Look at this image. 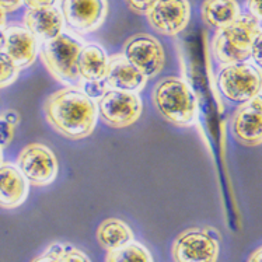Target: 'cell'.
Wrapping results in <instances>:
<instances>
[{
	"label": "cell",
	"mask_w": 262,
	"mask_h": 262,
	"mask_svg": "<svg viewBox=\"0 0 262 262\" xmlns=\"http://www.w3.org/2000/svg\"><path fill=\"white\" fill-rule=\"evenodd\" d=\"M58 0H23V3L28 9H41V7H52Z\"/></svg>",
	"instance_id": "cell-28"
},
{
	"label": "cell",
	"mask_w": 262,
	"mask_h": 262,
	"mask_svg": "<svg viewBox=\"0 0 262 262\" xmlns=\"http://www.w3.org/2000/svg\"><path fill=\"white\" fill-rule=\"evenodd\" d=\"M151 101L161 117L177 126H192L198 121V98L187 81L167 76L151 91Z\"/></svg>",
	"instance_id": "cell-2"
},
{
	"label": "cell",
	"mask_w": 262,
	"mask_h": 262,
	"mask_svg": "<svg viewBox=\"0 0 262 262\" xmlns=\"http://www.w3.org/2000/svg\"><path fill=\"white\" fill-rule=\"evenodd\" d=\"M3 164V150H2V147H0V166Z\"/></svg>",
	"instance_id": "cell-34"
},
{
	"label": "cell",
	"mask_w": 262,
	"mask_h": 262,
	"mask_svg": "<svg viewBox=\"0 0 262 262\" xmlns=\"http://www.w3.org/2000/svg\"><path fill=\"white\" fill-rule=\"evenodd\" d=\"M6 13L5 10H3V7L0 6V30H3V28L6 27Z\"/></svg>",
	"instance_id": "cell-32"
},
{
	"label": "cell",
	"mask_w": 262,
	"mask_h": 262,
	"mask_svg": "<svg viewBox=\"0 0 262 262\" xmlns=\"http://www.w3.org/2000/svg\"><path fill=\"white\" fill-rule=\"evenodd\" d=\"M250 59L252 60V64L262 73V28L252 42L251 58Z\"/></svg>",
	"instance_id": "cell-26"
},
{
	"label": "cell",
	"mask_w": 262,
	"mask_h": 262,
	"mask_svg": "<svg viewBox=\"0 0 262 262\" xmlns=\"http://www.w3.org/2000/svg\"><path fill=\"white\" fill-rule=\"evenodd\" d=\"M30 184L14 163L0 166V208L16 209L28 198Z\"/></svg>",
	"instance_id": "cell-16"
},
{
	"label": "cell",
	"mask_w": 262,
	"mask_h": 262,
	"mask_svg": "<svg viewBox=\"0 0 262 262\" xmlns=\"http://www.w3.org/2000/svg\"><path fill=\"white\" fill-rule=\"evenodd\" d=\"M110 56L102 47L97 43H87L79 55L77 69L83 83H100L105 80Z\"/></svg>",
	"instance_id": "cell-17"
},
{
	"label": "cell",
	"mask_w": 262,
	"mask_h": 262,
	"mask_svg": "<svg viewBox=\"0 0 262 262\" xmlns=\"http://www.w3.org/2000/svg\"><path fill=\"white\" fill-rule=\"evenodd\" d=\"M3 117H5L6 119L11 123V125H14V126H17V123H18V121H20V118H18L17 113H14V111H9V113H6Z\"/></svg>",
	"instance_id": "cell-31"
},
{
	"label": "cell",
	"mask_w": 262,
	"mask_h": 262,
	"mask_svg": "<svg viewBox=\"0 0 262 262\" xmlns=\"http://www.w3.org/2000/svg\"><path fill=\"white\" fill-rule=\"evenodd\" d=\"M247 262H262V246L258 247L257 250L250 254V257L247 259Z\"/></svg>",
	"instance_id": "cell-30"
},
{
	"label": "cell",
	"mask_w": 262,
	"mask_h": 262,
	"mask_svg": "<svg viewBox=\"0 0 262 262\" xmlns=\"http://www.w3.org/2000/svg\"><path fill=\"white\" fill-rule=\"evenodd\" d=\"M24 27L37 38L38 42L43 43L52 41L64 32L63 14L56 6L27 9L24 14Z\"/></svg>",
	"instance_id": "cell-14"
},
{
	"label": "cell",
	"mask_w": 262,
	"mask_h": 262,
	"mask_svg": "<svg viewBox=\"0 0 262 262\" xmlns=\"http://www.w3.org/2000/svg\"><path fill=\"white\" fill-rule=\"evenodd\" d=\"M16 166L32 187H47L56 180L58 159L42 143H30L17 156Z\"/></svg>",
	"instance_id": "cell-8"
},
{
	"label": "cell",
	"mask_w": 262,
	"mask_h": 262,
	"mask_svg": "<svg viewBox=\"0 0 262 262\" xmlns=\"http://www.w3.org/2000/svg\"><path fill=\"white\" fill-rule=\"evenodd\" d=\"M233 138L244 146L262 145V94L241 104L230 121Z\"/></svg>",
	"instance_id": "cell-12"
},
{
	"label": "cell",
	"mask_w": 262,
	"mask_h": 262,
	"mask_svg": "<svg viewBox=\"0 0 262 262\" xmlns=\"http://www.w3.org/2000/svg\"><path fill=\"white\" fill-rule=\"evenodd\" d=\"M248 14L252 16L258 23H262V0H247Z\"/></svg>",
	"instance_id": "cell-27"
},
{
	"label": "cell",
	"mask_w": 262,
	"mask_h": 262,
	"mask_svg": "<svg viewBox=\"0 0 262 262\" xmlns=\"http://www.w3.org/2000/svg\"><path fill=\"white\" fill-rule=\"evenodd\" d=\"M98 117L115 129L128 128L142 115L143 102L138 93L107 89L97 101Z\"/></svg>",
	"instance_id": "cell-7"
},
{
	"label": "cell",
	"mask_w": 262,
	"mask_h": 262,
	"mask_svg": "<svg viewBox=\"0 0 262 262\" xmlns=\"http://www.w3.org/2000/svg\"><path fill=\"white\" fill-rule=\"evenodd\" d=\"M261 31L259 23L250 14H241L230 26L216 32L212 41L214 59L225 64L248 62L254 39Z\"/></svg>",
	"instance_id": "cell-3"
},
{
	"label": "cell",
	"mask_w": 262,
	"mask_h": 262,
	"mask_svg": "<svg viewBox=\"0 0 262 262\" xmlns=\"http://www.w3.org/2000/svg\"><path fill=\"white\" fill-rule=\"evenodd\" d=\"M146 17L155 31L174 37L189 24L191 5L188 0H159Z\"/></svg>",
	"instance_id": "cell-11"
},
{
	"label": "cell",
	"mask_w": 262,
	"mask_h": 262,
	"mask_svg": "<svg viewBox=\"0 0 262 262\" xmlns=\"http://www.w3.org/2000/svg\"><path fill=\"white\" fill-rule=\"evenodd\" d=\"M3 41H5V35H3V30H0V54L3 51Z\"/></svg>",
	"instance_id": "cell-33"
},
{
	"label": "cell",
	"mask_w": 262,
	"mask_h": 262,
	"mask_svg": "<svg viewBox=\"0 0 262 262\" xmlns=\"http://www.w3.org/2000/svg\"><path fill=\"white\" fill-rule=\"evenodd\" d=\"M3 35L5 41L2 54L10 59L16 68L20 70L26 69L37 60L41 43L24 26L14 24L5 27Z\"/></svg>",
	"instance_id": "cell-13"
},
{
	"label": "cell",
	"mask_w": 262,
	"mask_h": 262,
	"mask_svg": "<svg viewBox=\"0 0 262 262\" xmlns=\"http://www.w3.org/2000/svg\"><path fill=\"white\" fill-rule=\"evenodd\" d=\"M241 16L237 0H204L201 6V17L210 28L222 30L230 26Z\"/></svg>",
	"instance_id": "cell-18"
},
{
	"label": "cell",
	"mask_w": 262,
	"mask_h": 262,
	"mask_svg": "<svg viewBox=\"0 0 262 262\" xmlns=\"http://www.w3.org/2000/svg\"><path fill=\"white\" fill-rule=\"evenodd\" d=\"M105 262H155L150 251L142 243L130 241L118 250L107 251Z\"/></svg>",
	"instance_id": "cell-20"
},
{
	"label": "cell",
	"mask_w": 262,
	"mask_h": 262,
	"mask_svg": "<svg viewBox=\"0 0 262 262\" xmlns=\"http://www.w3.org/2000/svg\"><path fill=\"white\" fill-rule=\"evenodd\" d=\"M134 240L135 235L130 226L118 217L102 220L97 229V241L105 251L118 250Z\"/></svg>",
	"instance_id": "cell-19"
},
{
	"label": "cell",
	"mask_w": 262,
	"mask_h": 262,
	"mask_svg": "<svg viewBox=\"0 0 262 262\" xmlns=\"http://www.w3.org/2000/svg\"><path fill=\"white\" fill-rule=\"evenodd\" d=\"M66 27L77 34H90L101 27L108 16L107 0H60Z\"/></svg>",
	"instance_id": "cell-10"
},
{
	"label": "cell",
	"mask_w": 262,
	"mask_h": 262,
	"mask_svg": "<svg viewBox=\"0 0 262 262\" xmlns=\"http://www.w3.org/2000/svg\"><path fill=\"white\" fill-rule=\"evenodd\" d=\"M157 2L159 0H125L129 10L140 16H147V13L155 7Z\"/></svg>",
	"instance_id": "cell-24"
},
{
	"label": "cell",
	"mask_w": 262,
	"mask_h": 262,
	"mask_svg": "<svg viewBox=\"0 0 262 262\" xmlns=\"http://www.w3.org/2000/svg\"><path fill=\"white\" fill-rule=\"evenodd\" d=\"M20 69L11 63L5 54H0V89L11 86L18 79Z\"/></svg>",
	"instance_id": "cell-21"
},
{
	"label": "cell",
	"mask_w": 262,
	"mask_h": 262,
	"mask_svg": "<svg viewBox=\"0 0 262 262\" xmlns=\"http://www.w3.org/2000/svg\"><path fill=\"white\" fill-rule=\"evenodd\" d=\"M217 87L226 100L241 105L262 94V73L250 62L225 64L217 73Z\"/></svg>",
	"instance_id": "cell-5"
},
{
	"label": "cell",
	"mask_w": 262,
	"mask_h": 262,
	"mask_svg": "<svg viewBox=\"0 0 262 262\" xmlns=\"http://www.w3.org/2000/svg\"><path fill=\"white\" fill-rule=\"evenodd\" d=\"M104 81L108 89L139 93L145 89L147 77L142 75L134 64L129 63L122 54H115L110 56L108 72Z\"/></svg>",
	"instance_id": "cell-15"
},
{
	"label": "cell",
	"mask_w": 262,
	"mask_h": 262,
	"mask_svg": "<svg viewBox=\"0 0 262 262\" xmlns=\"http://www.w3.org/2000/svg\"><path fill=\"white\" fill-rule=\"evenodd\" d=\"M219 252V235L208 227H191L181 231L171 247L174 262H217Z\"/></svg>",
	"instance_id": "cell-6"
},
{
	"label": "cell",
	"mask_w": 262,
	"mask_h": 262,
	"mask_svg": "<svg viewBox=\"0 0 262 262\" xmlns=\"http://www.w3.org/2000/svg\"><path fill=\"white\" fill-rule=\"evenodd\" d=\"M83 43L70 34H60L52 41L41 43L39 55L42 63L55 80L64 87H83L77 69V60Z\"/></svg>",
	"instance_id": "cell-4"
},
{
	"label": "cell",
	"mask_w": 262,
	"mask_h": 262,
	"mask_svg": "<svg viewBox=\"0 0 262 262\" xmlns=\"http://www.w3.org/2000/svg\"><path fill=\"white\" fill-rule=\"evenodd\" d=\"M121 54L147 79L160 75L166 63V54L160 41L145 32L128 38Z\"/></svg>",
	"instance_id": "cell-9"
},
{
	"label": "cell",
	"mask_w": 262,
	"mask_h": 262,
	"mask_svg": "<svg viewBox=\"0 0 262 262\" xmlns=\"http://www.w3.org/2000/svg\"><path fill=\"white\" fill-rule=\"evenodd\" d=\"M54 130L72 140L86 139L97 125L96 101L79 87H63L47 97L42 107Z\"/></svg>",
	"instance_id": "cell-1"
},
{
	"label": "cell",
	"mask_w": 262,
	"mask_h": 262,
	"mask_svg": "<svg viewBox=\"0 0 262 262\" xmlns=\"http://www.w3.org/2000/svg\"><path fill=\"white\" fill-rule=\"evenodd\" d=\"M58 262H91L86 252H83L79 248L64 244L63 251L60 252Z\"/></svg>",
	"instance_id": "cell-22"
},
{
	"label": "cell",
	"mask_w": 262,
	"mask_h": 262,
	"mask_svg": "<svg viewBox=\"0 0 262 262\" xmlns=\"http://www.w3.org/2000/svg\"><path fill=\"white\" fill-rule=\"evenodd\" d=\"M14 130L16 126L11 125L3 115L0 117V147L3 149L6 146L11 143V140L14 138Z\"/></svg>",
	"instance_id": "cell-25"
},
{
	"label": "cell",
	"mask_w": 262,
	"mask_h": 262,
	"mask_svg": "<svg viewBox=\"0 0 262 262\" xmlns=\"http://www.w3.org/2000/svg\"><path fill=\"white\" fill-rule=\"evenodd\" d=\"M64 244H60V243H54L45 250V251L38 255L32 259L31 262H58V258L60 255V252L63 251Z\"/></svg>",
	"instance_id": "cell-23"
},
{
	"label": "cell",
	"mask_w": 262,
	"mask_h": 262,
	"mask_svg": "<svg viewBox=\"0 0 262 262\" xmlns=\"http://www.w3.org/2000/svg\"><path fill=\"white\" fill-rule=\"evenodd\" d=\"M23 5H24L23 0H0V6L3 7V10L6 13H11V11L18 10Z\"/></svg>",
	"instance_id": "cell-29"
}]
</instances>
